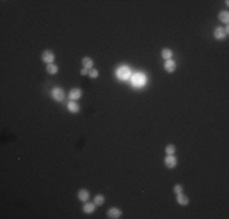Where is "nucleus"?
Segmentation results:
<instances>
[{
  "label": "nucleus",
  "instance_id": "2",
  "mask_svg": "<svg viewBox=\"0 0 229 219\" xmlns=\"http://www.w3.org/2000/svg\"><path fill=\"white\" fill-rule=\"evenodd\" d=\"M132 82H133V84H134V85H136V87H142V85H144V84H145L146 78H145V75H144V74L138 73V74H134V75L132 77Z\"/></svg>",
  "mask_w": 229,
  "mask_h": 219
},
{
  "label": "nucleus",
  "instance_id": "16",
  "mask_svg": "<svg viewBox=\"0 0 229 219\" xmlns=\"http://www.w3.org/2000/svg\"><path fill=\"white\" fill-rule=\"evenodd\" d=\"M161 55H162V57L166 58V60H171L172 56H173V51H172L171 49H163Z\"/></svg>",
  "mask_w": 229,
  "mask_h": 219
},
{
  "label": "nucleus",
  "instance_id": "12",
  "mask_svg": "<svg viewBox=\"0 0 229 219\" xmlns=\"http://www.w3.org/2000/svg\"><path fill=\"white\" fill-rule=\"evenodd\" d=\"M83 211L85 213H93L95 211V203H85L83 207Z\"/></svg>",
  "mask_w": 229,
  "mask_h": 219
},
{
  "label": "nucleus",
  "instance_id": "11",
  "mask_svg": "<svg viewBox=\"0 0 229 219\" xmlns=\"http://www.w3.org/2000/svg\"><path fill=\"white\" fill-rule=\"evenodd\" d=\"M67 108L70 110V112H72V113H77V112L79 111V105L76 102V101H71V102H68Z\"/></svg>",
  "mask_w": 229,
  "mask_h": 219
},
{
  "label": "nucleus",
  "instance_id": "18",
  "mask_svg": "<svg viewBox=\"0 0 229 219\" xmlns=\"http://www.w3.org/2000/svg\"><path fill=\"white\" fill-rule=\"evenodd\" d=\"M104 202H105V197L102 195H96L95 196V198H94L95 206H101V205H104Z\"/></svg>",
  "mask_w": 229,
  "mask_h": 219
},
{
  "label": "nucleus",
  "instance_id": "22",
  "mask_svg": "<svg viewBox=\"0 0 229 219\" xmlns=\"http://www.w3.org/2000/svg\"><path fill=\"white\" fill-rule=\"evenodd\" d=\"M87 73H88V71H87V68H83V70L81 71V74H82V75H85Z\"/></svg>",
  "mask_w": 229,
  "mask_h": 219
},
{
  "label": "nucleus",
  "instance_id": "19",
  "mask_svg": "<svg viewBox=\"0 0 229 219\" xmlns=\"http://www.w3.org/2000/svg\"><path fill=\"white\" fill-rule=\"evenodd\" d=\"M176 152V146L174 145H167L166 146V153L167 155H174Z\"/></svg>",
  "mask_w": 229,
  "mask_h": 219
},
{
  "label": "nucleus",
  "instance_id": "13",
  "mask_svg": "<svg viewBox=\"0 0 229 219\" xmlns=\"http://www.w3.org/2000/svg\"><path fill=\"white\" fill-rule=\"evenodd\" d=\"M47 72H48L49 74H56V73L59 72V67H57L56 65H54V64H49V65L47 66Z\"/></svg>",
  "mask_w": 229,
  "mask_h": 219
},
{
  "label": "nucleus",
  "instance_id": "8",
  "mask_svg": "<svg viewBox=\"0 0 229 219\" xmlns=\"http://www.w3.org/2000/svg\"><path fill=\"white\" fill-rule=\"evenodd\" d=\"M82 96V91H81V89H72L71 91H70V94H68V98L71 99V100H78L79 98Z\"/></svg>",
  "mask_w": 229,
  "mask_h": 219
},
{
  "label": "nucleus",
  "instance_id": "20",
  "mask_svg": "<svg viewBox=\"0 0 229 219\" xmlns=\"http://www.w3.org/2000/svg\"><path fill=\"white\" fill-rule=\"evenodd\" d=\"M173 190H174V192L178 195V194L183 192V186H182L180 184H176V185H174V187H173Z\"/></svg>",
  "mask_w": 229,
  "mask_h": 219
},
{
  "label": "nucleus",
  "instance_id": "15",
  "mask_svg": "<svg viewBox=\"0 0 229 219\" xmlns=\"http://www.w3.org/2000/svg\"><path fill=\"white\" fill-rule=\"evenodd\" d=\"M82 62H83V65H84V68H91L93 67V60H91L90 57H83V60H82Z\"/></svg>",
  "mask_w": 229,
  "mask_h": 219
},
{
  "label": "nucleus",
  "instance_id": "6",
  "mask_svg": "<svg viewBox=\"0 0 229 219\" xmlns=\"http://www.w3.org/2000/svg\"><path fill=\"white\" fill-rule=\"evenodd\" d=\"M43 61L45 62V64H53V61L55 60V55L51 53V51H49V50H47V51H44L43 53Z\"/></svg>",
  "mask_w": 229,
  "mask_h": 219
},
{
  "label": "nucleus",
  "instance_id": "21",
  "mask_svg": "<svg viewBox=\"0 0 229 219\" xmlns=\"http://www.w3.org/2000/svg\"><path fill=\"white\" fill-rule=\"evenodd\" d=\"M88 74H89L90 78H98V75H99V71H98V70H91V71L88 72Z\"/></svg>",
  "mask_w": 229,
  "mask_h": 219
},
{
  "label": "nucleus",
  "instance_id": "14",
  "mask_svg": "<svg viewBox=\"0 0 229 219\" xmlns=\"http://www.w3.org/2000/svg\"><path fill=\"white\" fill-rule=\"evenodd\" d=\"M78 198L81 200V201H83V202H85V201H88V198H89V192L87 191V190H79V192H78Z\"/></svg>",
  "mask_w": 229,
  "mask_h": 219
},
{
  "label": "nucleus",
  "instance_id": "1",
  "mask_svg": "<svg viewBox=\"0 0 229 219\" xmlns=\"http://www.w3.org/2000/svg\"><path fill=\"white\" fill-rule=\"evenodd\" d=\"M116 74H117V77L119 78V79L126 81V79H128V78L130 77V70H129L127 66H121V67L117 70Z\"/></svg>",
  "mask_w": 229,
  "mask_h": 219
},
{
  "label": "nucleus",
  "instance_id": "3",
  "mask_svg": "<svg viewBox=\"0 0 229 219\" xmlns=\"http://www.w3.org/2000/svg\"><path fill=\"white\" fill-rule=\"evenodd\" d=\"M213 34H215V38H216V39H224L225 36L228 34V27H227V28H222V27L216 28L215 32H213Z\"/></svg>",
  "mask_w": 229,
  "mask_h": 219
},
{
  "label": "nucleus",
  "instance_id": "4",
  "mask_svg": "<svg viewBox=\"0 0 229 219\" xmlns=\"http://www.w3.org/2000/svg\"><path fill=\"white\" fill-rule=\"evenodd\" d=\"M53 98L56 100V101H61L64 100L65 98V92L61 88H54L53 89Z\"/></svg>",
  "mask_w": 229,
  "mask_h": 219
},
{
  "label": "nucleus",
  "instance_id": "17",
  "mask_svg": "<svg viewBox=\"0 0 229 219\" xmlns=\"http://www.w3.org/2000/svg\"><path fill=\"white\" fill-rule=\"evenodd\" d=\"M219 20L222 21V22H224V23H228V21H229V13H228V11H222L221 13H219Z\"/></svg>",
  "mask_w": 229,
  "mask_h": 219
},
{
  "label": "nucleus",
  "instance_id": "5",
  "mask_svg": "<svg viewBox=\"0 0 229 219\" xmlns=\"http://www.w3.org/2000/svg\"><path fill=\"white\" fill-rule=\"evenodd\" d=\"M165 164H166L167 168H174L177 166V158L174 157L173 155H168L165 158Z\"/></svg>",
  "mask_w": 229,
  "mask_h": 219
},
{
  "label": "nucleus",
  "instance_id": "9",
  "mask_svg": "<svg viewBox=\"0 0 229 219\" xmlns=\"http://www.w3.org/2000/svg\"><path fill=\"white\" fill-rule=\"evenodd\" d=\"M177 196H178V197H177V201H178L179 205H182V206H187L188 203H189V198H188V196H187V195H184L183 192L178 194Z\"/></svg>",
  "mask_w": 229,
  "mask_h": 219
},
{
  "label": "nucleus",
  "instance_id": "7",
  "mask_svg": "<svg viewBox=\"0 0 229 219\" xmlns=\"http://www.w3.org/2000/svg\"><path fill=\"white\" fill-rule=\"evenodd\" d=\"M122 215V211L118 208H111L107 211V218L110 219H117Z\"/></svg>",
  "mask_w": 229,
  "mask_h": 219
},
{
  "label": "nucleus",
  "instance_id": "10",
  "mask_svg": "<svg viewBox=\"0 0 229 219\" xmlns=\"http://www.w3.org/2000/svg\"><path fill=\"white\" fill-rule=\"evenodd\" d=\"M165 70H166L167 72H170V73L174 72V71H176V62L172 61V60H167L166 64H165Z\"/></svg>",
  "mask_w": 229,
  "mask_h": 219
}]
</instances>
